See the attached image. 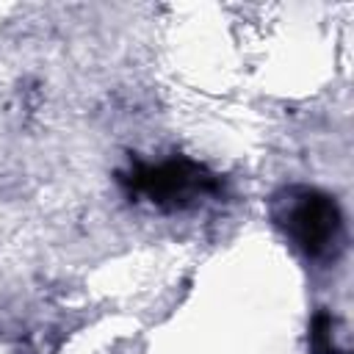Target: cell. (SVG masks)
Here are the masks:
<instances>
[{
  "mask_svg": "<svg viewBox=\"0 0 354 354\" xmlns=\"http://www.w3.org/2000/svg\"><path fill=\"white\" fill-rule=\"evenodd\" d=\"M271 218L307 260H335L346 246L340 205L321 188L285 185L271 196Z\"/></svg>",
  "mask_w": 354,
  "mask_h": 354,
  "instance_id": "6da1fadb",
  "label": "cell"
},
{
  "mask_svg": "<svg viewBox=\"0 0 354 354\" xmlns=\"http://www.w3.org/2000/svg\"><path fill=\"white\" fill-rule=\"evenodd\" d=\"M130 196H144L160 210L194 207L221 191L218 174L191 158H169L160 163H133L119 174Z\"/></svg>",
  "mask_w": 354,
  "mask_h": 354,
  "instance_id": "7a4b0ae2",
  "label": "cell"
},
{
  "mask_svg": "<svg viewBox=\"0 0 354 354\" xmlns=\"http://www.w3.org/2000/svg\"><path fill=\"white\" fill-rule=\"evenodd\" d=\"M335 326V318L329 313H318L315 321H313V332H310V340H313V348L315 354H346L335 346V335H329Z\"/></svg>",
  "mask_w": 354,
  "mask_h": 354,
  "instance_id": "3957f363",
  "label": "cell"
}]
</instances>
